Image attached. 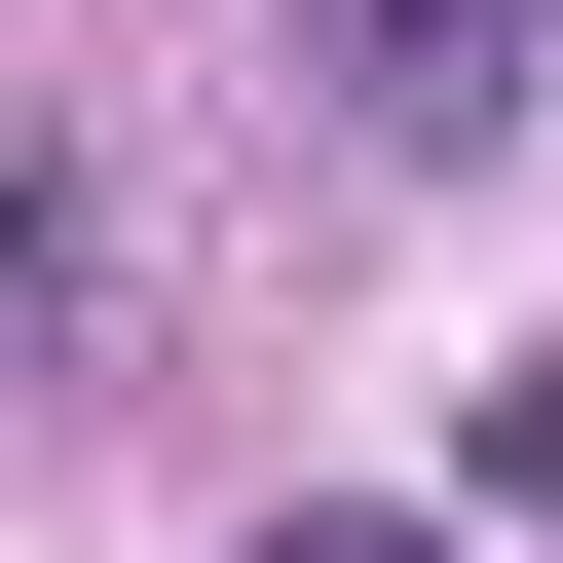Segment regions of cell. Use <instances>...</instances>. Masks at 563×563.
I'll return each mask as SVG.
<instances>
[{"label": "cell", "mask_w": 563, "mask_h": 563, "mask_svg": "<svg viewBox=\"0 0 563 563\" xmlns=\"http://www.w3.org/2000/svg\"><path fill=\"white\" fill-rule=\"evenodd\" d=\"M339 76H376V113H488V76H526V0H339Z\"/></svg>", "instance_id": "6da1fadb"}, {"label": "cell", "mask_w": 563, "mask_h": 563, "mask_svg": "<svg viewBox=\"0 0 563 563\" xmlns=\"http://www.w3.org/2000/svg\"><path fill=\"white\" fill-rule=\"evenodd\" d=\"M301 563H413V526H301Z\"/></svg>", "instance_id": "7a4b0ae2"}]
</instances>
